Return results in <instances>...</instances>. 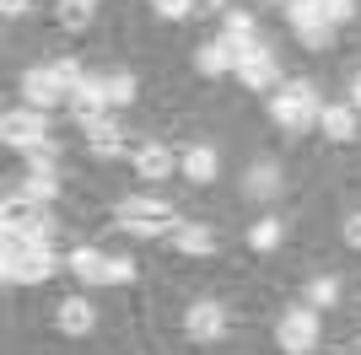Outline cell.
<instances>
[{
    "instance_id": "cell-1",
    "label": "cell",
    "mask_w": 361,
    "mask_h": 355,
    "mask_svg": "<svg viewBox=\"0 0 361 355\" xmlns=\"http://www.w3.org/2000/svg\"><path fill=\"white\" fill-rule=\"evenodd\" d=\"M65 259L49 242H27V237H6V280L11 285H38L49 280Z\"/></svg>"
},
{
    "instance_id": "cell-2",
    "label": "cell",
    "mask_w": 361,
    "mask_h": 355,
    "mask_svg": "<svg viewBox=\"0 0 361 355\" xmlns=\"http://www.w3.org/2000/svg\"><path fill=\"white\" fill-rule=\"evenodd\" d=\"M0 226H6V237H27V242H49V237H54L49 210L38 205V199H27L22 189L6 194V205H0Z\"/></svg>"
},
{
    "instance_id": "cell-3",
    "label": "cell",
    "mask_w": 361,
    "mask_h": 355,
    "mask_svg": "<svg viewBox=\"0 0 361 355\" xmlns=\"http://www.w3.org/2000/svg\"><path fill=\"white\" fill-rule=\"evenodd\" d=\"M270 118L281 124V130H291V135L313 130V124H318V97H313V87H307V81L281 87V92L270 97Z\"/></svg>"
},
{
    "instance_id": "cell-4",
    "label": "cell",
    "mask_w": 361,
    "mask_h": 355,
    "mask_svg": "<svg viewBox=\"0 0 361 355\" xmlns=\"http://www.w3.org/2000/svg\"><path fill=\"white\" fill-rule=\"evenodd\" d=\"M119 226L130 237H162V232H173V210L162 205V199H151V194H135V199H119Z\"/></svg>"
},
{
    "instance_id": "cell-5",
    "label": "cell",
    "mask_w": 361,
    "mask_h": 355,
    "mask_svg": "<svg viewBox=\"0 0 361 355\" xmlns=\"http://www.w3.org/2000/svg\"><path fill=\"white\" fill-rule=\"evenodd\" d=\"M232 70H238L243 87H254V92H264V87H275V81H281V70H275V54L259 44V38H248V44H232Z\"/></svg>"
},
{
    "instance_id": "cell-6",
    "label": "cell",
    "mask_w": 361,
    "mask_h": 355,
    "mask_svg": "<svg viewBox=\"0 0 361 355\" xmlns=\"http://www.w3.org/2000/svg\"><path fill=\"white\" fill-rule=\"evenodd\" d=\"M286 22L297 27V38H302L307 49H329L334 22L324 16V6H318V0H286Z\"/></svg>"
},
{
    "instance_id": "cell-7",
    "label": "cell",
    "mask_w": 361,
    "mask_h": 355,
    "mask_svg": "<svg viewBox=\"0 0 361 355\" xmlns=\"http://www.w3.org/2000/svg\"><path fill=\"white\" fill-rule=\"evenodd\" d=\"M275 344H281L286 355L318 350V312L313 307H291L286 318H281V328H275Z\"/></svg>"
},
{
    "instance_id": "cell-8",
    "label": "cell",
    "mask_w": 361,
    "mask_h": 355,
    "mask_svg": "<svg viewBox=\"0 0 361 355\" xmlns=\"http://www.w3.org/2000/svg\"><path fill=\"white\" fill-rule=\"evenodd\" d=\"M44 135H49V124H44L38 108H11V113L0 118V140L16 146V151H38V146H44Z\"/></svg>"
},
{
    "instance_id": "cell-9",
    "label": "cell",
    "mask_w": 361,
    "mask_h": 355,
    "mask_svg": "<svg viewBox=\"0 0 361 355\" xmlns=\"http://www.w3.org/2000/svg\"><path fill=\"white\" fill-rule=\"evenodd\" d=\"M22 97H27L32 108H54V103H71V87L60 81L54 65H32V70L22 75Z\"/></svg>"
},
{
    "instance_id": "cell-10",
    "label": "cell",
    "mask_w": 361,
    "mask_h": 355,
    "mask_svg": "<svg viewBox=\"0 0 361 355\" xmlns=\"http://www.w3.org/2000/svg\"><path fill=\"white\" fill-rule=\"evenodd\" d=\"M189 340H200V344L226 340V307L221 301H195L189 307Z\"/></svg>"
},
{
    "instance_id": "cell-11",
    "label": "cell",
    "mask_w": 361,
    "mask_h": 355,
    "mask_svg": "<svg viewBox=\"0 0 361 355\" xmlns=\"http://www.w3.org/2000/svg\"><path fill=\"white\" fill-rule=\"evenodd\" d=\"M65 269H71L75 280H87V285H103L108 280V259L97 248H71V253H65Z\"/></svg>"
},
{
    "instance_id": "cell-12",
    "label": "cell",
    "mask_w": 361,
    "mask_h": 355,
    "mask_svg": "<svg viewBox=\"0 0 361 355\" xmlns=\"http://www.w3.org/2000/svg\"><path fill=\"white\" fill-rule=\"evenodd\" d=\"M71 108H75V118L108 113V103H103V75H81V81L71 87Z\"/></svg>"
},
{
    "instance_id": "cell-13",
    "label": "cell",
    "mask_w": 361,
    "mask_h": 355,
    "mask_svg": "<svg viewBox=\"0 0 361 355\" xmlns=\"http://www.w3.org/2000/svg\"><path fill=\"white\" fill-rule=\"evenodd\" d=\"M318 124H324V135H329V140H356V108H350V103L318 108Z\"/></svg>"
},
{
    "instance_id": "cell-14",
    "label": "cell",
    "mask_w": 361,
    "mask_h": 355,
    "mask_svg": "<svg viewBox=\"0 0 361 355\" xmlns=\"http://www.w3.org/2000/svg\"><path fill=\"white\" fill-rule=\"evenodd\" d=\"M178 167H183V178H189V183H211L221 162H216V151H211V146H189Z\"/></svg>"
},
{
    "instance_id": "cell-15",
    "label": "cell",
    "mask_w": 361,
    "mask_h": 355,
    "mask_svg": "<svg viewBox=\"0 0 361 355\" xmlns=\"http://www.w3.org/2000/svg\"><path fill=\"white\" fill-rule=\"evenodd\" d=\"M54 318H60L65 334H92V323H97V318H92V301H81V296L60 301V312H54Z\"/></svg>"
},
{
    "instance_id": "cell-16",
    "label": "cell",
    "mask_w": 361,
    "mask_h": 355,
    "mask_svg": "<svg viewBox=\"0 0 361 355\" xmlns=\"http://www.w3.org/2000/svg\"><path fill=\"white\" fill-rule=\"evenodd\" d=\"M135 173L151 178V183H157V178H167V173H173V151H167V146H140V151H135Z\"/></svg>"
},
{
    "instance_id": "cell-17",
    "label": "cell",
    "mask_w": 361,
    "mask_h": 355,
    "mask_svg": "<svg viewBox=\"0 0 361 355\" xmlns=\"http://www.w3.org/2000/svg\"><path fill=\"white\" fill-rule=\"evenodd\" d=\"M195 65H200V75H226L232 70V44H200V54H195Z\"/></svg>"
},
{
    "instance_id": "cell-18",
    "label": "cell",
    "mask_w": 361,
    "mask_h": 355,
    "mask_svg": "<svg viewBox=\"0 0 361 355\" xmlns=\"http://www.w3.org/2000/svg\"><path fill=\"white\" fill-rule=\"evenodd\" d=\"M22 194H27V199H38V205L60 199V178H54V167H44V173H27V178H22Z\"/></svg>"
},
{
    "instance_id": "cell-19",
    "label": "cell",
    "mask_w": 361,
    "mask_h": 355,
    "mask_svg": "<svg viewBox=\"0 0 361 355\" xmlns=\"http://www.w3.org/2000/svg\"><path fill=\"white\" fill-rule=\"evenodd\" d=\"M173 248L178 253H211L216 248V237H211V226H178V232H173Z\"/></svg>"
},
{
    "instance_id": "cell-20",
    "label": "cell",
    "mask_w": 361,
    "mask_h": 355,
    "mask_svg": "<svg viewBox=\"0 0 361 355\" xmlns=\"http://www.w3.org/2000/svg\"><path fill=\"white\" fill-rule=\"evenodd\" d=\"M243 189L254 194V199H270V194L281 189V173H275V162H254V167H248V183H243Z\"/></svg>"
},
{
    "instance_id": "cell-21",
    "label": "cell",
    "mask_w": 361,
    "mask_h": 355,
    "mask_svg": "<svg viewBox=\"0 0 361 355\" xmlns=\"http://www.w3.org/2000/svg\"><path fill=\"white\" fill-rule=\"evenodd\" d=\"M103 103L108 108L135 103V75H103Z\"/></svg>"
},
{
    "instance_id": "cell-22",
    "label": "cell",
    "mask_w": 361,
    "mask_h": 355,
    "mask_svg": "<svg viewBox=\"0 0 361 355\" xmlns=\"http://www.w3.org/2000/svg\"><path fill=\"white\" fill-rule=\"evenodd\" d=\"M81 130L92 135V146H103V140H119V130H114V118H108V113H87V118H81Z\"/></svg>"
},
{
    "instance_id": "cell-23",
    "label": "cell",
    "mask_w": 361,
    "mask_h": 355,
    "mask_svg": "<svg viewBox=\"0 0 361 355\" xmlns=\"http://www.w3.org/2000/svg\"><path fill=\"white\" fill-rule=\"evenodd\" d=\"M92 6H97V0H60V22H65V27H87Z\"/></svg>"
},
{
    "instance_id": "cell-24",
    "label": "cell",
    "mask_w": 361,
    "mask_h": 355,
    "mask_svg": "<svg viewBox=\"0 0 361 355\" xmlns=\"http://www.w3.org/2000/svg\"><path fill=\"white\" fill-rule=\"evenodd\" d=\"M254 38V16L248 11H226V44H248Z\"/></svg>"
},
{
    "instance_id": "cell-25",
    "label": "cell",
    "mask_w": 361,
    "mask_h": 355,
    "mask_svg": "<svg viewBox=\"0 0 361 355\" xmlns=\"http://www.w3.org/2000/svg\"><path fill=\"white\" fill-rule=\"evenodd\" d=\"M334 296H340V280H329V275H318V280L307 285V307H329Z\"/></svg>"
},
{
    "instance_id": "cell-26",
    "label": "cell",
    "mask_w": 361,
    "mask_h": 355,
    "mask_svg": "<svg viewBox=\"0 0 361 355\" xmlns=\"http://www.w3.org/2000/svg\"><path fill=\"white\" fill-rule=\"evenodd\" d=\"M248 242H254V248H259V253H270V248H275V242H281V221H259V226H254V232H248Z\"/></svg>"
},
{
    "instance_id": "cell-27",
    "label": "cell",
    "mask_w": 361,
    "mask_h": 355,
    "mask_svg": "<svg viewBox=\"0 0 361 355\" xmlns=\"http://www.w3.org/2000/svg\"><path fill=\"white\" fill-rule=\"evenodd\" d=\"M135 280V259H108V280L103 285H130Z\"/></svg>"
},
{
    "instance_id": "cell-28",
    "label": "cell",
    "mask_w": 361,
    "mask_h": 355,
    "mask_svg": "<svg viewBox=\"0 0 361 355\" xmlns=\"http://www.w3.org/2000/svg\"><path fill=\"white\" fill-rule=\"evenodd\" d=\"M318 6H324L329 22H350V16H356V0H318Z\"/></svg>"
},
{
    "instance_id": "cell-29",
    "label": "cell",
    "mask_w": 361,
    "mask_h": 355,
    "mask_svg": "<svg viewBox=\"0 0 361 355\" xmlns=\"http://www.w3.org/2000/svg\"><path fill=\"white\" fill-rule=\"evenodd\" d=\"M157 6V16H189L195 11V0H151Z\"/></svg>"
},
{
    "instance_id": "cell-30",
    "label": "cell",
    "mask_w": 361,
    "mask_h": 355,
    "mask_svg": "<svg viewBox=\"0 0 361 355\" xmlns=\"http://www.w3.org/2000/svg\"><path fill=\"white\" fill-rule=\"evenodd\" d=\"M54 70H60L65 87H75V81H81V65H75V59H54Z\"/></svg>"
},
{
    "instance_id": "cell-31",
    "label": "cell",
    "mask_w": 361,
    "mask_h": 355,
    "mask_svg": "<svg viewBox=\"0 0 361 355\" xmlns=\"http://www.w3.org/2000/svg\"><path fill=\"white\" fill-rule=\"evenodd\" d=\"M345 242H350V248H361V216H350V221H345Z\"/></svg>"
},
{
    "instance_id": "cell-32",
    "label": "cell",
    "mask_w": 361,
    "mask_h": 355,
    "mask_svg": "<svg viewBox=\"0 0 361 355\" xmlns=\"http://www.w3.org/2000/svg\"><path fill=\"white\" fill-rule=\"evenodd\" d=\"M27 6H32V0H0V11H6V16H22Z\"/></svg>"
},
{
    "instance_id": "cell-33",
    "label": "cell",
    "mask_w": 361,
    "mask_h": 355,
    "mask_svg": "<svg viewBox=\"0 0 361 355\" xmlns=\"http://www.w3.org/2000/svg\"><path fill=\"white\" fill-rule=\"evenodd\" d=\"M350 108H361V75L350 81Z\"/></svg>"
},
{
    "instance_id": "cell-34",
    "label": "cell",
    "mask_w": 361,
    "mask_h": 355,
    "mask_svg": "<svg viewBox=\"0 0 361 355\" xmlns=\"http://www.w3.org/2000/svg\"><path fill=\"white\" fill-rule=\"evenodd\" d=\"M216 6H226V0H195V11H216Z\"/></svg>"
},
{
    "instance_id": "cell-35",
    "label": "cell",
    "mask_w": 361,
    "mask_h": 355,
    "mask_svg": "<svg viewBox=\"0 0 361 355\" xmlns=\"http://www.w3.org/2000/svg\"><path fill=\"white\" fill-rule=\"evenodd\" d=\"M270 6H286V0H270Z\"/></svg>"
}]
</instances>
